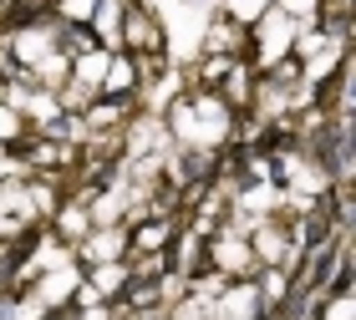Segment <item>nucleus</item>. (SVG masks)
Instances as JSON below:
<instances>
[{"label":"nucleus","mask_w":356,"mask_h":320,"mask_svg":"<svg viewBox=\"0 0 356 320\" xmlns=\"http://www.w3.org/2000/svg\"><path fill=\"white\" fill-rule=\"evenodd\" d=\"M173 137L184 148H219L229 137V107L219 97H193L173 107Z\"/></svg>","instance_id":"obj_1"},{"label":"nucleus","mask_w":356,"mask_h":320,"mask_svg":"<svg viewBox=\"0 0 356 320\" xmlns=\"http://www.w3.org/2000/svg\"><path fill=\"white\" fill-rule=\"evenodd\" d=\"M153 10H158V21H163L168 31V56L173 61H193L204 51V26H209V15L199 6H188V0H153Z\"/></svg>","instance_id":"obj_2"},{"label":"nucleus","mask_w":356,"mask_h":320,"mask_svg":"<svg viewBox=\"0 0 356 320\" xmlns=\"http://www.w3.org/2000/svg\"><path fill=\"white\" fill-rule=\"evenodd\" d=\"M300 36V21H290L285 10H265L260 15V67L270 71L275 61H285V51L296 46Z\"/></svg>","instance_id":"obj_3"},{"label":"nucleus","mask_w":356,"mask_h":320,"mask_svg":"<svg viewBox=\"0 0 356 320\" xmlns=\"http://www.w3.org/2000/svg\"><path fill=\"white\" fill-rule=\"evenodd\" d=\"M260 290L254 285H229L209 300V320H260Z\"/></svg>","instance_id":"obj_4"},{"label":"nucleus","mask_w":356,"mask_h":320,"mask_svg":"<svg viewBox=\"0 0 356 320\" xmlns=\"http://www.w3.org/2000/svg\"><path fill=\"white\" fill-rule=\"evenodd\" d=\"M300 51H305V82H321V76L336 71L341 61V36L326 31V36H300Z\"/></svg>","instance_id":"obj_5"},{"label":"nucleus","mask_w":356,"mask_h":320,"mask_svg":"<svg viewBox=\"0 0 356 320\" xmlns=\"http://www.w3.org/2000/svg\"><path fill=\"white\" fill-rule=\"evenodd\" d=\"M214 264L224 269V275H250V269H254L250 239H245V234H224V239H214Z\"/></svg>","instance_id":"obj_6"},{"label":"nucleus","mask_w":356,"mask_h":320,"mask_svg":"<svg viewBox=\"0 0 356 320\" xmlns=\"http://www.w3.org/2000/svg\"><path fill=\"white\" fill-rule=\"evenodd\" d=\"M76 290H82V275H76V264H56V269H46L41 285H36V295L46 300V305H61V300H72Z\"/></svg>","instance_id":"obj_7"},{"label":"nucleus","mask_w":356,"mask_h":320,"mask_svg":"<svg viewBox=\"0 0 356 320\" xmlns=\"http://www.w3.org/2000/svg\"><path fill=\"white\" fill-rule=\"evenodd\" d=\"M92 26H97V41H102V46H118L122 41V6H118V0H97Z\"/></svg>","instance_id":"obj_8"},{"label":"nucleus","mask_w":356,"mask_h":320,"mask_svg":"<svg viewBox=\"0 0 356 320\" xmlns=\"http://www.w3.org/2000/svg\"><path fill=\"white\" fill-rule=\"evenodd\" d=\"M122 244H127V239H122L118 224H112V229H102V234H92V239H87L82 254H87L92 264H107V260H118V254H122Z\"/></svg>","instance_id":"obj_9"},{"label":"nucleus","mask_w":356,"mask_h":320,"mask_svg":"<svg viewBox=\"0 0 356 320\" xmlns=\"http://www.w3.org/2000/svg\"><path fill=\"white\" fill-rule=\"evenodd\" d=\"M107 51H82V56H76L72 61V67H76V76H72V82H82V87H102V71H107Z\"/></svg>","instance_id":"obj_10"},{"label":"nucleus","mask_w":356,"mask_h":320,"mask_svg":"<svg viewBox=\"0 0 356 320\" xmlns=\"http://www.w3.org/2000/svg\"><path fill=\"white\" fill-rule=\"evenodd\" d=\"M133 82H138V67H133L127 56H112V61H107V71H102V87H107V92H118V97H122V92L133 87Z\"/></svg>","instance_id":"obj_11"},{"label":"nucleus","mask_w":356,"mask_h":320,"mask_svg":"<svg viewBox=\"0 0 356 320\" xmlns=\"http://www.w3.org/2000/svg\"><path fill=\"white\" fill-rule=\"evenodd\" d=\"M127 285V269L118 264V260H107V264H97V280H92V290L97 295H118Z\"/></svg>","instance_id":"obj_12"},{"label":"nucleus","mask_w":356,"mask_h":320,"mask_svg":"<svg viewBox=\"0 0 356 320\" xmlns=\"http://www.w3.org/2000/svg\"><path fill=\"white\" fill-rule=\"evenodd\" d=\"M224 10H229L234 26H254V21L270 10V0H224Z\"/></svg>","instance_id":"obj_13"},{"label":"nucleus","mask_w":356,"mask_h":320,"mask_svg":"<svg viewBox=\"0 0 356 320\" xmlns=\"http://www.w3.org/2000/svg\"><path fill=\"white\" fill-rule=\"evenodd\" d=\"M87 229H92L87 209H61V234H67V239H87Z\"/></svg>","instance_id":"obj_14"},{"label":"nucleus","mask_w":356,"mask_h":320,"mask_svg":"<svg viewBox=\"0 0 356 320\" xmlns=\"http://www.w3.org/2000/svg\"><path fill=\"white\" fill-rule=\"evenodd\" d=\"M122 36L133 41V46H153V41H158L153 26H148V15H127V21H122Z\"/></svg>","instance_id":"obj_15"},{"label":"nucleus","mask_w":356,"mask_h":320,"mask_svg":"<svg viewBox=\"0 0 356 320\" xmlns=\"http://www.w3.org/2000/svg\"><path fill=\"white\" fill-rule=\"evenodd\" d=\"M275 10H285L290 21H300V26H311V15L321 10V0H275Z\"/></svg>","instance_id":"obj_16"},{"label":"nucleus","mask_w":356,"mask_h":320,"mask_svg":"<svg viewBox=\"0 0 356 320\" xmlns=\"http://www.w3.org/2000/svg\"><path fill=\"white\" fill-rule=\"evenodd\" d=\"M92 10H97V0H61V15H67L72 26H82V21H92Z\"/></svg>","instance_id":"obj_17"},{"label":"nucleus","mask_w":356,"mask_h":320,"mask_svg":"<svg viewBox=\"0 0 356 320\" xmlns=\"http://www.w3.org/2000/svg\"><path fill=\"white\" fill-rule=\"evenodd\" d=\"M163 244H168V224H148L138 234V249H163Z\"/></svg>","instance_id":"obj_18"},{"label":"nucleus","mask_w":356,"mask_h":320,"mask_svg":"<svg viewBox=\"0 0 356 320\" xmlns=\"http://www.w3.org/2000/svg\"><path fill=\"white\" fill-rule=\"evenodd\" d=\"M15 133H21V112H15V107H0V142H10Z\"/></svg>","instance_id":"obj_19"},{"label":"nucleus","mask_w":356,"mask_h":320,"mask_svg":"<svg viewBox=\"0 0 356 320\" xmlns=\"http://www.w3.org/2000/svg\"><path fill=\"white\" fill-rule=\"evenodd\" d=\"M321 320H351V295L341 290V295H336L326 310H321Z\"/></svg>","instance_id":"obj_20"}]
</instances>
